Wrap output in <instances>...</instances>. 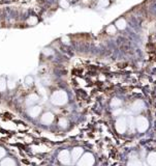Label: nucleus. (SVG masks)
<instances>
[{
    "label": "nucleus",
    "instance_id": "11",
    "mask_svg": "<svg viewBox=\"0 0 156 166\" xmlns=\"http://www.w3.org/2000/svg\"><path fill=\"white\" fill-rule=\"evenodd\" d=\"M147 162L149 165L156 166V152L149 153V155L147 156Z\"/></svg>",
    "mask_w": 156,
    "mask_h": 166
},
{
    "label": "nucleus",
    "instance_id": "10",
    "mask_svg": "<svg viewBox=\"0 0 156 166\" xmlns=\"http://www.w3.org/2000/svg\"><path fill=\"white\" fill-rule=\"evenodd\" d=\"M38 95H35V93H31V95H29L27 98V100H26V104H27L28 106H32V105H34L35 103H37L38 101Z\"/></svg>",
    "mask_w": 156,
    "mask_h": 166
},
{
    "label": "nucleus",
    "instance_id": "17",
    "mask_svg": "<svg viewBox=\"0 0 156 166\" xmlns=\"http://www.w3.org/2000/svg\"><path fill=\"white\" fill-rule=\"evenodd\" d=\"M59 126L61 127V128H67L68 126V122L66 118H61V120H59Z\"/></svg>",
    "mask_w": 156,
    "mask_h": 166
},
{
    "label": "nucleus",
    "instance_id": "21",
    "mask_svg": "<svg viewBox=\"0 0 156 166\" xmlns=\"http://www.w3.org/2000/svg\"><path fill=\"white\" fill-rule=\"evenodd\" d=\"M127 164H128V165H130V166H132V165H139V166H141V165H142V162H141V161H139L137 159H135V160H130Z\"/></svg>",
    "mask_w": 156,
    "mask_h": 166
},
{
    "label": "nucleus",
    "instance_id": "6",
    "mask_svg": "<svg viewBox=\"0 0 156 166\" xmlns=\"http://www.w3.org/2000/svg\"><path fill=\"white\" fill-rule=\"evenodd\" d=\"M84 154V150L83 147H75L73 151H71V153H70V155H71V161H73V163H77L79 160H80V158L82 157V155Z\"/></svg>",
    "mask_w": 156,
    "mask_h": 166
},
{
    "label": "nucleus",
    "instance_id": "15",
    "mask_svg": "<svg viewBox=\"0 0 156 166\" xmlns=\"http://www.w3.org/2000/svg\"><path fill=\"white\" fill-rule=\"evenodd\" d=\"M116 31H117V27H116V25L111 24V25H109L108 27H107V32H108L109 34H111V36L115 34Z\"/></svg>",
    "mask_w": 156,
    "mask_h": 166
},
{
    "label": "nucleus",
    "instance_id": "2",
    "mask_svg": "<svg viewBox=\"0 0 156 166\" xmlns=\"http://www.w3.org/2000/svg\"><path fill=\"white\" fill-rule=\"evenodd\" d=\"M95 163L94 156L91 153H84L80 160L77 162L78 166H92Z\"/></svg>",
    "mask_w": 156,
    "mask_h": 166
},
{
    "label": "nucleus",
    "instance_id": "5",
    "mask_svg": "<svg viewBox=\"0 0 156 166\" xmlns=\"http://www.w3.org/2000/svg\"><path fill=\"white\" fill-rule=\"evenodd\" d=\"M58 160L61 162L62 164H65V165H68V164L71 163V155L67 150H63L59 153L58 155Z\"/></svg>",
    "mask_w": 156,
    "mask_h": 166
},
{
    "label": "nucleus",
    "instance_id": "16",
    "mask_svg": "<svg viewBox=\"0 0 156 166\" xmlns=\"http://www.w3.org/2000/svg\"><path fill=\"white\" fill-rule=\"evenodd\" d=\"M6 86H7V82H6L5 78L1 77L0 78V91H4L6 89Z\"/></svg>",
    "mask_w": 156,
    "mask_h": 166
},
{
    "label": "nucleus",
    "instance_id": "7",
    "mask_svg": "<svg viewBox=\"0 0 156 166\" xmlns=\"http://www.w3.org/2000/svg\"><path fill=\"white\" fill-rule=\"evenodd\" d=\"M55 120V116L53 113H51V112H46V113H43V116H41V122L43 125H51L53 122H54Z\"/></svg>",
    "mask_w": 156,
    "mask_h": 166
},
{
    "label": "nucleus",
    "instance_id": "1",
    "mask_svg": "<svg viewBox=\"0 0 156 166\" xmlns=\"http://www.w3.org/2000/svg\"><path fill=\"white\" fill-rule=\"evenodd\" d=\"M51 102L56 106H63L68 102V95L64 90H56L51 95Z\"/></svg>",
    "mask_w": 156,
    "mask_h": 166
},
{
    "label": "nucleus",
    "instance_id": "20",
    "mask_svg": "<svg viewBox=\"0 0 156 166\" xmlns=\"http://www.w3.org/2000/svg\"><path fill=\"white\" fill-rule=\"evenodd\" d=\"M60 6L62 8H68L69 7V2L67 0H60Z\"/></svg>",
    "mask_w": 156,
    "mask_h": 166
},
{
    "label": "nucleus",
    "instance_id": "3",
    "mask_svg": "<svg viewBox=\"0 0 156 166\" xmlns=\"http://www.w3.org/2000/svg\"><path fill=\"white\" fill-rule=\"evenodd\" d=\"M135 126L137 131H139L140 133H144L149 129V122L146 117L137 116L135 120Z\"/></svg>",
    "mask_w": 156,
    "mask_h": 166
},
{
    "label": "nucleus",
    "instance_id": "12",
    "mask_svg": "<svg viewBox=\"0 0 156 166\" xmlns=\"http://www.w3.org/2000/svg\"><path fill=\"white\" fill-rule=\"evenodd\" d=\"M115 25H116V27H117V29H119V30H123V29H125L126 28V21H125V19H119V20H117L116 21V23H115Z\"/></svg>",
    "mask_w": 156,
    "mask_h": 166
},
{
    "label": "nucleus",
    "instance_id": "23",
    "mask_svg": "<svg viewBox=\"0 0 156 166\" xmlns=\"http://www.w3.org/2000/svg\"><path fill=\"white\" fill-rule=\"evenodd\" d=\"M4 156H5V150L0 147V159H2Z\"/></svg>",
    "mask_w": 156,
    "mask_h": 166
},
{
    "label": "nucleus",
    "instance_id": "24",
    "mask_svg": "<svg viewBox=\"0 0 156 166\" xmlns=\"http://www.w3.org/2000/svg\"><path fill=\"white\" fill-rule=\"evenodd\" d=\"M43 53L46 55H52L53 54V51H52L51 49H45L43 50Z\"/></svg>",
    "mask_w": 156,
    "mask_h": 166
},
{
    "label": "nucleus",
    "instance_id": "26",
    "mask_svg": "<svg viewBox=\"0 0 156 166\" xmlns=\"http://www.w3.org/2000/svg\"><path fill=\"white\" fill-rule=\"evenodd\" d=\"M62 42L64 44H66V45H68V44H69V38H68L67 36H63V38H62Z\"/></svg>",
    "mask_w": 156,
    "mask_h": 166
},
{
    "label": "nucleus",
    "instance_id": "25",
    "mask_svg": "<svg viewBox=\"0 0 156 166\" xmlns=\"http://www.w3.org/2000/svg\"><path fill=\"white\" fill-rule=\"evenodd\" d=\"M7 86L9 87V88H14L15 86H16V83L13 81H8L7 82Z\"/></svg>",
    "mask_w": 156,
    "mask_h": 166
},
{
    "label": "nucleus",
    "instance_id": "9",
    "mask_svg": "<svg viewBox=\"0 0 156 166\" xmlns=\"http://www.w3.org/2000/svg\"><path fill=\"white\" fill-rule=\"evenodd\" d=\"M144 102L141 101V100H137V101H135V103L132 104L131 106V109L133 112H140L141 110H143V108H144Z\"/></svg>",
    "mask_w": 156,
    "mask_h": 166
},
{
    "label": "nucleus",
    "instance_id": "18",
    "mask_svg": "<svg viewBox=\"0 0 156 166\" xmlns=\"http://www.w3.org/2000/svg\"><path fill=\"white\" fill-rule=\"evenodd\" d=\"M109 4H110V0H98V5L101 7L109 6Z\"/></svg>",
    "mask_w": 156,
    "mask_h": 166
},
{
    "label": "nucleus",
    "instance_id": "22",
    "mask_svg": "<svg viewBox=\"0 0 156 166\" xmlns=\"http://www.w3.org/2000/svg\"><path fill=\"white\" fill-rule=\"evenodd\" d=\"M25 82H26V84H27V85H32L33 84V78L31 76H27V77H26V80H25Z\"/></svg>",
    "mask_w": 156,
    "mask_h": 166
},
{
    "label": "nucleus",
    "instance_id": "13",
    "mask_svg": "<svg viewBox=\"0 0 156 166\" xmlns=\"http://www.w3.org/2000/svg\"><path fill=\"white\" fill-rule=\"evenodd\" d=\"M1 165L2 166H13L16 165V162L15 160H13L11 158H4L1 161Z\"/></svg>",
    "mask_w": 156,
    "mask_h": 166
},
{
    "label": "nucleus",
    "instance_id": "14",
    "mask_svg": "<svg viewBox=\"0 0 156 166\" xmlns=\"http://www.w3.org/2000/svg\"><path fill=\"white\" fill-rule=\"evenodd\" d=\"M122 105V101L118 98H114L111 102V106L114 107V108H118Z\"/></svg>",
    "mask_w": 156,
    "mask_h": 166
},
{
    "label": "nucleus",
    "instance_id": "8",
    "mask_svg": "<svg viewBox=\"0 0 156 166\" xmlns=\"http://www.w3.org/2000/svg\"><path fill=\"white\" fill-rule=\"evenodd\" d=\"M41 106H31L29 108V110H28V114L32 118H35V117H37L38 115L41 114Z\"/></svg>",
    "mask_w": 156,
    "mask_h": 166
},
{
    "label": "nucleus",
    "instance_id": "4",
    "mask_svg": "<svg viewBox=\"0 0 156 166\" xmlns=\"http://www.w3.org/2000/svg\"><path fill=\"white\" fill-rule=\"evenodd\" d=\"M127 127H128V123H127L126 118H124V117H119L118 120H116L115 128H116V131H117L118 133L124 134L125 132H126Z\"/></svg>",
    "mask_w": 156,
    "mask_h": 166
},
{
    "label": "nucleus",
    "instance_id": "19",
    "mask_svg": "<svg viewBox=\"0 0 156 166\" xmlns=\"http://www.w3.org/2000/svg\"><path fill=\"white\" fill-rule=\"evenodd\" d=\"M36 23H37V18H36V17L32 16L28 19V24L29 25H35Z\"/></svg>",
    "mask_w": 156,
    "mask_h": 166
}]
</instances>
